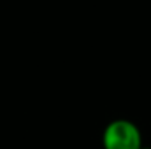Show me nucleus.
Returning a JSON list of instances; mask_svg holds the SVG:
<instances>
[{"label": "nucleus", "mask_w": 151, "mask_h": 149, "mask_svg": "<svg viewBox=\"0 0 151 149\" xmlns=\"http://www.w3.org/2000/svg\"><path fill=\"white\" fill-rule=\"evenodd\" d=\"M141 149H151V148H150V146H142Z\"/></svg>", "instance_id": "obj_2"}, {"label": "nucleus", "mask_w": 151, "mask_h": 149, "mask_svg": "<svg viewBox=\"0 0 151 149\" xmlns=\"http://www.w3.org/2000/svg\"><path fill=\"white\" fill-rule=\"evenodd\" d=\"M142 146V133L130 119H114L102 132L104 149H141Z\"/></svg>", "instance_id": "obj_1"}]
</instances>
